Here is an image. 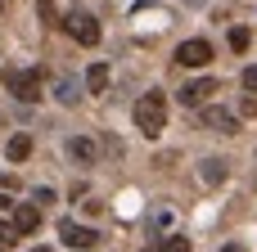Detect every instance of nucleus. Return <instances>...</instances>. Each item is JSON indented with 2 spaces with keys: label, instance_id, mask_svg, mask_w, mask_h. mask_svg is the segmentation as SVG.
<instances>
[{
  "label": "nucleus",
  "instance_id": "nucleus-19",
  "mask_svg": "<svg viewBox=\"0 0 257 252\" xmlns=\"http://www.w3.org/2000/svg\"><path fill=\"white\" fill-rule=\"evenodd\" d=\"M5 207H18V203H9V198H5V194H0V212H5Z\"/></svg>",
  "mask_w": 257,
  "mask_h": 252
},
{
  "label": "nucleus",
  "instance_id": "nucleus-22",
  "mask_svg": "<svg viewBox=\"0 0 257 252\" xmlns=\"http://www.w3.org/2000/svg\"><path fill=\"white\" fill-rule=\"evenodd\" d=\"M190 5H203V0H190Z\"/></svg>",
  "mask_w": 257,
  "mask_h": 252
},
{
  "label": "nucleus",
  "instance_id": "nucleus-8",
  "mask_svg": "<svg viewBox=\"0 0 257 252\" xmlns=\"http://www.w3.org/2000/svg\"><path fill=\"white\" fill-rule=\"evenodd\" d=\"M36 225H41V212H36L32 203H18V207H14V234H32Z\"/></svg>",
  "mask_w": 257,
  "mask_h": 252
},
{
  "label": "nucleus",
  "instance_id": "nucleus-3",
  "mask_svg": "<svg viewBox=\"0 0 257 252\" xmlns=\"http://www.w3.org/2000/svg\"><path fill=\"white\" fill-rule=\"evenodd\" d=\"M63 27L72 32V41H81V45H99V23H95L86 9H72V14L63 18Z\"/></svg>",
  "mask_w": 257,
  "mask_h": 252
},
{
  "label": "nucleus",
  "instance_id": "nucleus-11",
  "mask_svg": "<svg viewBox=\"0 0 257 252\" xmlns=\"http://www.w3.org/2000/svg\"><path fill=\"white\" fill-rule=\"evenodd\" d=\"M68 153L77 162H95V140H68Z\"/></svg>",
  "mask_w": 257,
  "mask_h": 252
},
{
  "label": "nucleus",
  "instance_id": "nucleus-18",
  "mask_svg": "<svg viewBox=\"0 0 257 252\" xmlns=\"http://www.w3.org/2000/svg\"><path fill=\"white\" fill-rule=\"evenodd\" d=\"M244 113H248V117H257V99H253V95L244 99Z\"/></svg>",
  "mask_w": 257,
  "mask_h": 252
},
{
  "label": "nucleus",
  "instance_id": "nucleus-16",
  "mask_svg": "<svg viewBox=\"0 0 257 252\" xmlns=\"http://www.w3.org/2000/svg\"><path fill=\"white\" fill-rule=\"evenodd\" d=\"M244 90L257 95V63H253V68H244Z\"/></svg>",
  "mask_w": 257,
  "mask_h": 252
},
{
  "label": "nucleus",
  "instance_id": "nucleus-13",
  "mask_svg": "<svg viewBox=\"0 0 257 252\" xmlns=\"http://www.w3.org/2000/svg\"><path fill=\"white\" fill-rule=\"evenodd\" d=\"M248 45H253V32H248V27H230V50H235V54H244Z\"/></svg>",
  "mask_w": 257,
  "mask_h": 252
},
{
  "label": "nucleus",
  "instance_id": "nucleus-7",
  "mask_svg": "<svg viewBox=\"0 0 257 252\" xmlns=\"http://www.w3.org/2000/svg\"><path fill=\"white\" fill-rule=\"evenodd\" d=\"M208 95H217V77H199V81H190L185 90H181V104H190V108H199Z\"/></svg>",
  "mask_w": 257,
  "mask_h": 252
},
{
  "label": "nucleus",
  "instance_id": "nucleus-15",
  "mask_svg": "<svg viewBox=\"0 0 257 252\" xmlns=\"http://www.w3.org/2000/svg\"><path fill=\"white\" fill-rule=\"evenodd\" d=\"M154 252H190V239H181V234H172L163 248H154Z\"/></svg>",
  "mask_w": 257,
  "mask_h": 252
},
{
  "label": "nucleus",
  "instance_id": "nucleus-12",
  "mask_svg": "<svg viewBox=\"0 0 257 252\" xmlns=\"http://www.w3.org/2000/svg\"><path fill=\"white\" fill-rule=\"evenodd\" d=\"M199 176H203V180H208V185H221V180H226V162H221V158H208V162H203V171H199Z\"/></svg>",
  "mask_w": 257,
  "mask_h": 252
},
{
  "label": "nucleus",
  "instance_id": "nucleus-2",
  "mask_svg": "<svg viewBox=\"0 0 257 252\" xmlns=\"http://www.w3.org/2000/svg\"><path fill=\"white\" fill-rule=\"evenodd\" d=\"M0 81L14 90V99H23V104H36L41 99V72L36 68H9V72H0Z\"/></svg>",
  "mask_w": 257,
  "mask_h": 252
},
{
  "label": "nucleus",
  "instance_id": "nucleus-6",
  "mask_svg": "<svg viewBox=\"0 0 257 252\" xmlns=\"http://www.w3.org/2000/svg\"><path fill=\"white\" fill-rule=\"evenodd\" d=\"M199 122H203V126H212V131H221V135H235V131H239V117H235V113H226V108H203V113H199Z\"/></svg>",
  "mask_w": 257,
  "mask_h": 252
},
{
  "label": "nucleus",
  "instance_id": "nucleus-20",
  "mask_svg": "<svg viewBox=\"0 0 257 252\" xmlns=\"http://www.w3.org/2000/svg\"><path fill=\"white\" fill-rule=\"evenodd\" d=\"M221 252H244V248H235V243H226V248H221Z\"/></svg>",
  "mask_w": 257,
  "mask_h": 252
},
{
  "label": "nucleus",
  "instance_id": "nucleus-10",
  "mask_svg": "<svg viewBox=\"0 0 257 252\" xmlns=\"http://www.w3.org/2000/svg\"><path fill=\"white\" fill-rule=\"evenodd\" d=\"M86 86H90V95H99V90L108 86V63H90V72H86Z\"/></svg>",
  "mask_w": 257,
  "mask_h": 252
},
{
  "label": "nucleus",
  "instance_id": "nucleus-21",
  "mask_svg": "<svg viewBox=\"0 0 257 252\" xmlns=\"http://www.w3.org/2000/svg\"><path fill=\"white\" fill-rule=\"evenodd\" d=\"M32 252H50V248H32Z\"/></svg>",
  "mask_w": 257,
  "mask_h": 252
},
{
  "label": "nucleus",
  "instance_id": "nucleus-9",
  "mask_svg": "<svg viewBox=\"0 0 257 252\" xmlns=\"http://www.w3.org/2000/svg\"><path fill=\"white\" fill-rule=\"evenodd\" d=\"M5 153H9V162H23V158H32V135H14V140L5 144Z\"/></svg>",
  "mask_w": 257,
  "mask_h": 252
},
{
  "label": "nucleus",
  "instance_id": "nucleus-23",
  "mask_svg": "<svg viewBox=\"0 0 257 252\" xmlns=\"http://www.w3.org/2000/svg\"><path fill=\"white\" fill-rule=\"evenodd\" d=\"M0 9H5V0H0Z\"/></svg>",
  "mask_w": 257,
  "mask_h": 252
},
{
  "label": "nucleus",
  "instance_id": "nucleus-4",
  "mask_svg": "<svg viewBox=\"0 0 257 252\" xmlns=\"http://www.w3.org/2000/svg\"><path fill=\"white\" fill-rule=\"evenodd\" d=\"M212 59V45L208 41H181L176 45V63H185V68H203Z\"/></svg>",
  "mask_w": 257,
  "mask_h": 252
},
{
  "label": "nucleus",
  "instance_id": "nucleus-17",
  "mask_svg": "<svg viewBox=\"0 0 257 252\" xmlns=\"http://www.w3.org/2000/svg\"><path fill=\"white\" fill-rule=\"evenodd\" d=\"M14 248V225H0V252Z\"/></svg>",
  "mask_w": 257,
  "mask_h": 252
},
{
  "label": "nucleus",
  "instance_id": "nucleus-1",
  "mask_svg": "<svg viewBox=\"0 0 257 252\" xmlns=\"http://www.w3.org/2000/svg\"><path fill=\"white\" fill-rule=\"evenodd\" d=\"M136 126H140L149 140L163 135V126H167V95H163V90H149V95L136 99Z\"/></svg>",
  "mask_w": 257,
  "mask_h": 252
},
{
  "label": "nucleus",
  "instance_id": "nucleus-5",
  "mask_svg": "<svg viewBox=\"0 0 257 252\" xmlns=\"http://www.w3.org/2000/svg\"><path fill=\"white\" fill-rule=\"evenodd\" d=\"M59 239H63L68 248H95V243H99V234L86 230V225H77V221H59Z\"/></svg>",
  "mask_w": 257,
  "mask_h": 252
},
{
  "label": "nucleus",
  "instance_id": "nucleus-14",
  "mask_svg": "<svg viewBox=\"0 0 257 252\" xmlns=\"http://www.w3.org/2000/svg\"><path fill=\"white\" fill-rule=\"evenodd\" d=\"M54 95H59L63 104H77V99H81V95H77V81H68V77H63V81L54 86Z\"/></svg>",
  "mask_w": 257,
  "mask_h": 252
}]
</instances>
